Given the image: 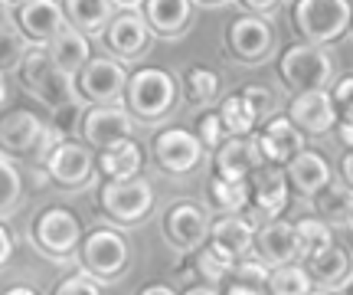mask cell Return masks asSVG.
Returning <instances> with one entry per match:
<instances>
[{"label":"cell","mask_w":353,"mask_h":295,"mask_svg":"<svg viewBox=\"0 0 353 295\" xmlns=\"http://www.w3.org/2000/svg\"><path fill=\"white\" fill-rule=\"evenodd\" d=\"M121 95H125V105L131 115L144 118V122H157V118H164L174 108L176 79L167 69L148 66V69H138V73L128 76Z\"/></svg>","instance_id":"1"},{"label":"cell","mask_w":353,"mask_h":295,"mask_svg":"<svg viewBox=\"0 0 353 295\" xmlns=\"http://www.w3.org/2000/svg\"><path fill=\"white\" fill-rule=\"evenodd\" d=\"M17 69H20L23 86L37 95L39 102L63 105V102L79 99L76 95V76L63 73L59 66L52 63L50 53H46V46H30V50L23 53V59H20Z\"/></svg>","instance_id":"2"},{"label":"cell","mask_w":353,"mask_h":295,"mask_svg":"<svg viewBox=\"0 0 353 295\" xmlns=\"http://www.w3.org/2000/svg\"><path fill=\"white\" fill-rule=\"evenodd\" d=\"M294 30L304 43H330L341 39L350 26V0H298L291 10Z\"/></svg>","instance_id":"3"},{"label":"cell","mask_w":353,"mask_h":295,"mask_svg":"<svg viewBox=\"0 0 353 295\" xmlns=\"http://www.w3.org/2000/svg\"><path fill=\"white\" fill-rule=\"evenodd\" d=\"M278 73L285 79V86L294 92L324 89L334 76V59L321 43H294L281 53Z\"/></svg>","instance_id":"4"},{"label":"cell","mask_w":353,"mask_h":295,"mask_svg":"<svg viewBox=\"0 0 353 295\" xmlns=\"http://www.w3.org/2000/svg\"><path fill=\"white\" fill-rule=\"evenodd\" d=\"M101 210L118 223H138L151 213L154 207V187L144 178H114L101 184Z\"/></svg>","instance_id":"5"},{"label":"cell","mask_w":353,"mask_h":295,"mask_svg":"<svg viewBox=\"0 0 353 295\" xmlns=\"http://www.w3.org/2000/svg\"><path fill=\"white\" fill-rule=\"evenodd\" d=\"M79 76V95L92 105H112L121 99L128 82L125 66L108 56H88V63L76 73Z\"/></svg>","instance_id":"6"},{"label":"cell","mask_w":353,"mask_h":295,"mask_svg":"<svg viewBox=\"0 0 353 295\" xmlns=\"http://www.w3.org/2000/svg\"><path fill=\"white\" fill-rule=\"evenodd\" d=\"M33 236H37L39 249H46L52 256H69L82 243V227H79L72 210H65V207H46L37 217V223H33Z\"/></svg>","instance_id":"7"},{"label":"cell","mask_w":353,"mask_h":295,"mask_svg":"<svg viewBox=\"0 0 353 295\" xmlns=\"http://www.w3.org/2000/svg\"><path fill=\"white\" fill-rule=\"evenodd\" d=\"M272 43H275L272 23L265 17H259V13L236 17L226 26V46L242 63H262L265 56H268V50H272Z\"/></svg>","instance_id":"8"},{"label":"cell","mask_w":353,"mask_h":295,"mask_svg":"<svg viewBox=\"0 0 353 295\" xmlns=\"http://www.w3.org/2000/svg\"><path fill=\"white\" fill-rule=\"evenodd\" d=\"M79 135H85V142L101 151L114 142L134 138V122L121 105H92L82 112V131Z\"/></svg>","instance_id":"9"},{"label":"cell","mask_w":353,"mask_h":295,"mask_svg":"<svg viewBox=\"0 0 353 295\" xmlns=\"http://www.w3.org/2000/svg\"><path fill=\"white\" fill-rule=\"evenodd\" d=\"M245 187H249V204H252L255 210L268 213V217H278V213L288 207L291 187H288V178H285V167L281 164L262 161V164L245 178Z\"/></svg>","instance_id":"10"},{"label":"cell","mask_w":353,"mask_h":295,"mask_svg":"<svg viewBox=\"0 0 353 295\" xmlns=\"http://www.w3.org/2000/svg\"><path fill=\"white\" fill-rule=\"evenodd\" d=\"M82 263L92 276L99 279H114L128 266V243L121 233L95 230L88 240H82Z\"/></svg>","instance_id":"11"},{"label":"cell","mask_w":353,"mask_h":295,"mask_svg":"<svg viewBox=\"0 0 353 295\" xmlns=\"http://www.w3.org/2000/svg\"><path fill=\"white\" fill-rule=\"evenodd\" d=\"M13 23H17V30H20L30 43L46 46L65 26L63 3H59V0H23V3L17 7V13H13Z\"/></svg>","instance_id":"12"},{"label":"cell","mask_w":353,"mask_h":295,"mask_svg":"<svg viewBox=\"0 0 353 295\" xmlns=\"http://www.w3.org/2000/svg\"><path fill=\"white\" fill-rule=\"evenodd\" d=\"M154 158L167 174H187L200 164L203 144L187 129H164L154 138Z\"/></svg>","instance_id":"13"},{"label":"cell","mask_w":353,"mask_h":295,"mask_svg":"<svg viewBox=\"0 0 353 295\" xmlns=\"http://www.w3.org/2000/svg\"><path fill=\"white\" fill-rule=\"evenodd\" d=\"M288 118L301 135H327V131L337 125V112H334V105H330V92L327 89L294 92Z\"/></svg>","instance_id":"14"},{"label":"cell","mask_w":353,"mask_h":295,"mask_svg":"<svg viewBox=\"0 0 353 295\" xmlns=\"http://www.w3.org/2000/svg\"><path fill=\"white\" fill-rule=\"evenodd\" d=\"M255 138V148H259V154H262V161H272V164H288L294 154L304 148V138L307 135H301V131L291 125L288 115H275L265 122V129L259 131V135H252Z\"/></svg>","instance_id":"15"},{"label":"cell","mask_w":353,"mask_h":295,"mask_svg":"<svg viewBox=\"0 0 353 295\" xmlns=\"http://www.w3.org/2000/svg\"><path fill=\"white\" fill-rule=\"evenodd\" d=\"M46 171L56 184H65V187H76V184H85L92 178V167H95V158L85 144H79L76 138L69 142H59L46 154Z\"/></svg>","instance_id":"16"},{"label":"cell","mask_w":353,"mask_h":295,"mask_svg":"<svg viewBox=\"0 0 353 295\" xmlns=\"http://www.w3.org/2000/svg\"><path fill=\"white\" fill-rule=\"evenodd\" d=\"M105 43H108V50H112L114 56L134 59V56H141V53L148 50L151 26L144 23V17H141L138 10H125L108 20V26H105Z\"/></svg>","instance_id":"17"},{"label":"cell","mask_w":353,"mask_h":295,"mask_svg":"<svg viewBox=\"0 0 353 295\" xmlns=\"http://www.w3.org/2000/svg\"><path fill=\"white\" fill-rule=\"evenodd\" d=\"M259 164H262V154L255 148L252 135H239V138L229 135L216 148V178L223 180H245Z\"/></svg>","instance_id":"18"},{"label":"cell","mask_w":353,"mask_h":295,"mask_svg":"<svg viewBox=\"0 0 353 295\" xmlns=\"http://www.w3.org/2000/svg\"><path fill=\"white\" fill-rule=\"evenodd\" d=\"M43 135V122L33 112L13 108L0 118V148L7 154H33Z\"/></svg>","instance_id":"19"},{"label":"cell","mask_w":353,"mask_h":295,"mask_svg":"<svg viewBox=\"0 0 353 295\" xmlns=\"http://www.w3.org/2000/svg\"><path fill=\"white\" fill-rule=\"evenodd\" d=\"M285 178H288V187H294L301 197H314L334 174H330V164L324 154L301 148V151L285 164Z\"/></svg>","instance_id":"20"},{"label":"cell","mask_w":353,"mask_h":295,"mask_svg":"<svg viewBox=\"0 0 353 295\" xmlns=\"http://www.w3.org/2000/svg\"><path fill=\"white\" fill-rule=\"evenodd\" d=\"M252 246H259L265 263H275V266L294 263L301 256V243H298L294 223H288V220H272L268 227H262L259 236H252Z\"/></svg>","instance_id":"21"},{"label":"cell","mask_w":353,"mask_h":295,"mask_svg":"<svg viewBox=\"0 0 353 295\" xmlns=\"http://www.w3.org/2000/svg\"><path fill=\"white\" fill-rule=\"evenodd\" d=\"M210 246H213L219 256H226L229 263H236V259H242L249 249H252V223L249 220L236 217V213H229V217L216 220V223H210Z\"/></svg>","instance_id":"22"},{"label":"cell","mask_w":353,"mask_h":295,"mask_svg":"<svg viewBox=\"0 0 353 295\" xmlns=\"http://www.w3.org/2000/svg\"><path fill=\"white\" fill-rule=\"evenodd\" d=\"M167 236L170 243L180 246V249H193L206 240V230H210V220L196 204H174L167 210Z\"/></svg>","instance_id":"23"},{"label":"cell","mask_w":353,"mask_h":295,"mask_svg":"<svg viewBox=\"0 0 353 295\" xmlns=\"http://www.w3.org/2000/svg\"><path fill=\"white\" fill-rule=\"evenodd\" d=\"M144 23L151 26V33L161 37H176L183 33L193 17V0H144Z\"/></svg>","instance_id":"24"},{"label":"cell","mask_w":353,"mask_h":295,"mask_svg":"<svg viewBox=\"0 0 353 295\" xmlns=\"http://www.w3.org/2000/svg\"><path fill=\"white\" fill-rule=\"evenodd\" d=\"M46 53H50V59L63 73H69V76H76L79 69L88 63V56H92V46H88V37L85 33H79V30H72V26L65 23L56 37L46 43Z\"/></svg>","instance_id":"25"},{"label":"cell","mask_w":353,"mask_h":295,"mask_svg":"<svg viewBox=\"0 0 353 295\" xmlns=\"http://www.w3.org/2000/svg\"><path fill=\"white\" fill-rule=\"evenodd\" d=\"M114 0H63V17L65 23L79 30V33H101L108 20L114 17Z\"/></svg>","instance_id":"26"},{"label":"cell","mask_w":353,"mask_h":295,"mask_svg":"<svg viewBox=\"0 0 353 295\" xmlns=\"http://www.w3.org/2000/svg\"><path fill=\"white\" fill-rule=\"evenodd\" d=\"M144 164V151L134 138H125V142H114L108 148L99 151V171L108 180L114 178H134Z\"/></svg>","instance_id":"27"},{"label":"cell","mask_w":353,"mask_h":295,"mask_svg":"<svg viewBox=\"0 0 353 295\" xmlns=\"http://www.w3.org/2000/svg\"><path fill=\"white\" fill-rule=\"evenodd\" d=\"M307 259V276L317 279V283H343L347 276H350V256L343 253L337 243H330L327 249H321V253H311Z\"/></svg>","instance_id":"28"},{"label":"cell","mask_w":353,"mask_h":295,"mask_svg":"<svg viewBox=\"0 0 353 295\" xmlns=\"http://www.w3.org/2000/svg\"><path fill=\"white\" fill-rule=\"evenodd\" d=\"M317 200V213H324L327 220H341V223H350V213H353V193L347 184H337L330 178L321 191L314 193Z\"/></svg>","instance_id":"29"},{"label":"cell","mask_w":353,"mask_h":295,"mask_svg":"<svg viewBox=\"0 0 353 295\" xmlns=\"http://www.w3.org/2000/svg\"><path fill=\"white\" fill-rule=\"evenodd\" d=\"M219 122H223V131L226 135H252L255 125H259V115H255L252 108H249V102L242 99L239 92L236 95H229V99H223V105H219Z\"/></svg>","instance_id":"30"},{"label":"cell","mask_w":353,"mask_h":295,"mask_svg":"<svg viewBox=\"0 0 353 295\" xmlns=\"http://www.w3.org/2000/svg\"><path fill=\"white\" fill-rule=\"evenodd\" d=\"M265 289L272 295H307L311 292V276L304 272V266H278L275 272H268V283Z\"/></svg>","instance_id":"31"},{"label":"cell","mask_w":353,"mask_h":295,"mask_svg":"<svg viewBox=\"0 0 353 295\" xmlns=\"http://www.w3.org/2000/svg\"><path fill=\"white\" fill-rule=\"evenodd\" d=\"M210 200L223 213H239L242 207L249 204V187H245V180H223L213 174V180H210Z\"/></svg>","instance_id":"32"},{"label":"cell","mask_w":353,"mask_h":295,"mask_svg":"<svg viewBox=\"0 0 353 295\" xmlns=\"http://www.w3.org/2000/svg\"><path fill=\"white\" fill-rule=\"evenodd\" d=\"M183 92L193 105H210L219 92V76L206 66H190L187 76H183Z\"/></svg>","instance_id":"33"},{"label":"cell","mask_w":353,"mask_h":295,"mask_svg":"<svg viewBox=\"0 0 353 295\" xmlns=\"http://www.w3.org/2000/svg\"><path fill=\"white\" fill-rule=\"evenodd\" d=\"M294 233H298V243H301V253L304 256H311V253H321V249H327L334 243V233L324 220L317 217H304L294 223Z\"/></svg>","instance_id":"34"},{"label":"cell","mask_w":353,"mask_h":295,"mask_svg":"<svg viewBox=\"0 0 353 295\" xmlns=\"http://www.w3.org/2000/svg\"><path fill=\"white\" fill-rule=\"evenodd\" d=\"M20 193H23L20 171H17L13 161H7V158L0 154V217H3V213H10L13 207H17Z\"/></svg>","instance_id":"35"},{"label":"cell","mask_w":353,"mask_h":295,"mask_svg":"<svg viewBox=\"0 0 353 295\" xmlns=\"http://www.w3.org/2000/svg\"><path fill=\"white\" fill-rule=\"evenodd\" d=\"M26 43H30V39L17 30V23H7L3 30H0V73H3V69H17V66H20L23 53L30 50Z\"/></svg>","instance_id":"36"},{"label":"cell","mask_w":353,"mask_h":295,"mask_svg":"<svg viewBox=\"0 0 353 295\" xmlns=\"http://www.w3.org/2000/svg\"><path fill=\"white\" fill-rule=\"evenodd\" d=\"M82 108H85V105L79 102V99H72V102H63V105H52L50 125L59 131V135H63L65 142H69L72 135H79V131H82Z\"/></svg>","instance_id":"37"},{"label":"cell","mask_w":353,"mask_h":295,"mask_svg":"<svg viewBox=\"0 0 353 295\" xmlns=\"http://www.w3.org/2000/svg\"><path fill=\"white\" fill-rule=\"evenodd\" d=\"M229 266H232V263H229L226 256H219L213 246H203L200 253H196V272H200L210 285L223 283V279H226V272H229Z\"/></svg>","instance_id":"38"},{"label":"cell","mask_w":353,"mask_h":295,"mask_svg":"<svg viewBox=\"0 0 353 295\" xmlns=\"http://www.w3.org/2000/svg\"><path fill=\"white\" fill-rule=\"evenodd\" d=\"M196 138H200L203 148H213V151L226 142V131H223V122H219V115H216V112L200 115V122H196Z\"/></svg>","instance_id":"39"},{"label":"cell","mask_w":353,"mask_h":295,"mask_svg":"<svg viewBox=\"0 0 353 295\" xmlns=\"http://www.w3.org/2000/svg\"><path fill=\"white\" fill-rule=\"evenodd\" d=\"M330 105L337 112V122H353V79L343 76L334 92H330Z\"/></svg>","instance_id":"40"},{"label":"cell","mask_w":353,"mask_h":295,"mask_svg":"<svg viewBox=\"0 0 353 295\" xmlns=\"http://www.w3.org/2000/svg\"><path fill=\"white\" fill-rule=\"evenodd\" d=\"M239 95L249 102V108H252L259 118H265L268 112H272V92L265 89V86H245Z\"/></svg>","instance_id":"41"},{"label":"cell","mask_w":353,"mask_h":295,"mask_svg":"<svg viewBox=\"0 0 353 295\" xmlns=\"http://www.w3.org/2000/svg\"><path fill=\"white\" fill-rule=\"evenodd\" d=\"M52 295H101V292L88 276H69V279H63V283L56 285Z\"/></svg>","instance_id":"42"},{"label":"cell","mask_w":353,"mask_h":295,"mask_svg":"<svg viewBox=\"0 0 353 295\" xmlns=\"http://www.w3.org/2000/svg\"><path fill=\"white\" fill-rule=\"evenodd\" d=\"M265 289H259V285L252 283H242V279H236V276H229L226 272V279H223V292H216V295H262Z\"/></svg>","instance_id":"43"},{"label":"cell","mask_w":353,"mask_h":295,"mask_svg":"<svg viewBox=\"0 0 353 295\" xmlns=\"http://www.w3.org/2000/svg\"><path fill=\"white\" fill-rule=\"evenodd\" d=\"M281 3V0H242V7L249 13H259V17H265V13H272Z\"/></svg>","instance_id":"44"},{"label":"cell","mask_w":353,"mask_h":295,"mask_svg":"<svg viewBox=\"0 0 353 295\" xmlns=\"http://www.w3.org/2000/svg\"><path fill=\"white\" fill-rule=\"evenodd\" d=\"M10 256H13V236L7 227H0V266H3Z\"/></svg>","instance_id":"45"},{"label":"cell","mask_w":353,"mask_h":295,"mask_svg":"<svg viewBox=\"0 0 353 295\" xmlns=\"http://www.w3.org/2000/svg\"><path fill=\"white\" fill-rule=\"evenodd\" d=\"M138 295H176L170 285H164V283H151V285H144Z\"/></svg>","instance_id":"46"},{"label":"cell","mask_w":353,"mask_h":295,"mask_svg":"<svg viewBox=\"0 0 353 295\" xmlns=\"http://www.w3.org/2000/svg\"><path fill=\"white\" fill-rule=\"evenodd\" d=\"M341 171H343V184L350 187V184H353V154H350V148H347V154H343Z\"/></svg>","instance_id":"47"},{"label":"cell","mask_w":353,"mask_h":295,"mask_svg":"<svg viewBox=\"0 0 353 295\" xmlns=\"http://www.w3.org/2000/svg\"><path fill=\"white\" fill-rule=\"evenodd\" d=\"M337 129H341V142L350 148L353 144V122H337Z\"/></svg>","instance_id":"48"},{"label":"cell","mask_w":353,"mask_h":295,"mask_svg":"<svg viewBox=\"0 0 353 295\" xmlns=\"http://www.w3.org/2000/svg\"><path fill=\"white\" fill-rule=\"evenodd\" d=\"M7 23H13V13H10V3L7 0H0V30Z\"/></svg>","instance_id":"49"},{"label":"cell","mask_w":353,"mask_h":295,"mask_svg":"<svg viewBox=\"0 0 353 295\" xmlns=\"http://www.w3.org/2000/svg\"><path fill=\"white\" fill-rule=\"evenodd\" d=\"M3 295H37V292H33L30 285H13V289H7Z\"/></svg>","instance_id":"50"},{"label":"cell","mask_w":353,"mask_h":295,"mask_svg":"<svg viewBox=\"0 0 353 295\" xmlns=\"http://www.w3.org/2000/svg\"><path fill=\"white\" fill-rule=\"evenodd\" d=\"M187 295H216V289H210V285H196V289H190Z\"/></svg>","instance_id":"51"},{"label":"cell","mask_w":353,"mask_h":295,"mask_svg":"<svg viewBox=\"0 0 353 295\" xmlns=\"http://www.w3.org/2000/svg\"><path fill=\"white\" fill-rule=\"evenodd\" d=\"M7 99V82H3V73H0V102Z\"/></svg>","instance_id":"52"},{"label":"cell","mask_w":353,"mask_h":295,"mask_svg":"<svg viewBox=\"0 0 353 295\" xmlns=\"http://www.w3.org/2000/svg\"><path fill=\"white\" fill-rule=\"evenodd\" d=\"M203 3H223V0H203Z\"/></svg>","instance_id":"53"},{"label":"cell","mask_w":353,"mask_h":295,"mask_svg":"<svg viewBox=\"0 0 353 295\" xmlns=\"http://www.w3.org/2000/svg\"><path fill=\"white\" fill-rule=\"evenodd\" d=\"M7 3H23V0H7Z\"/></svg>","instance_id":"54"},{"label":"cell","mask_w":353,"mask_h":295,"mask_svg":"<svg viewBox=\"0 0 353 295\" xmlns=\"http://www.w3.org/2000/svg\"><path fill=\"white\" fill-rule=\"evenodd\" d=\"M307 295H321V292H307Z\"/></svg>","instance_id":"55"},{"label":"cell","mask_w":353,"mask_h":295,"mask_svg":"<svg viewBox=\"0 0 353 295\" xmlns=\"http://www.w3.org/2000/svg\"><path fill=\"white\" fill-rule=\"evenodd\" d=\"M128 3H134V0H128Z\"/></svg>","instance_id":"56"}]
</instances>
